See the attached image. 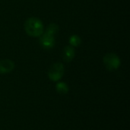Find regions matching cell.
Segmentation results:
<instances>
[{"label": "cell", "instance_id": "obj_8", "mask_svg": "<svg viewBox=\"0 0 130 130\" xmlns=\"http://www.w3.org/2000/svg\"><path fill=\"white\" fill-rule=\"evenodd\" d=\"M69 43L72 46H78L82 43V39L78 35L73 34L69 37Z\"/></svg>", "mask_w": 130, "mask_h": 130}, {"label": "cell", "instance_id": "obj_7", "mask_svg": "<svg viewBox=\"0 0 130 130\" xmlns=\"http://www.w3.org/2000/svg\"><path fill=\"white\" fill-rule=\"evenodd\" d=\"M56 90L60 94H66L69 91V87L65 82H58L56 85Z\"/></svg>", "mask_w": 130, "mask_h": 130}, {"label": "cell", "instance_id": "obj_5", "mask_svg": "<svg viewBox=\"0 0 130 130\" xmlns=\"http://www.w3.org/2000/svg\"><path fill=\"white\" fill-rule=\"evenodd\" d=\"M14 69V63L11 59L0 60V74H7Z\"/></svg>", "mask_w": 130, "mask_h": 130}, {"label": "cell", "instance_id": "obj_9", "mask_svg": "<svg viewBox=\"0 0 130 130\" xmlns=\"http://www.w3.org/2000/svg\"><path fill=\"white\" fill-rule=\"evenodd\" d=\"M58 30H59V27H58V25H57L56 24H55V23H51V24H50L47 26L46 29V32L50 33V34H53V35H55V34L58 32Z\"/></svg>", "mask_w": 130, "mask_h": 130}, {"label": "cell", "instance_id": "obj_6", "mask_svg": "<svg viewBox=\"0 0 130 130\" xmlns=\"http://www.w3.org/2000/svg\"><path fill=\"white\" fill-rule=\"evenodd\" d=\"M75 56V50L72 46H66L62 51V58L63 59L69 62H71Z\"/></svg>", "mask_w": 130, "mask_h": 130}, {"label": "cell", "instance_id": "obj_3", "mask_svg": "<svg viewBox=\"0 0 130 130\" xmlns=\"http://www.w3.org/2000/svg\"><path fill=\"white\" fill-rule=\"evenodd\" d=\"M64 74V66L61 62H56L53 64L48 72V77L53 82H58L60 80Z\"/></svg>", "mask_w": 130, "mask_h": 130}, {"label": "cell", "instance_id": "obj_2", "mask_svg": "<svg viewBox=\"0 0 130 130\" xmlns=\"http://www.w3.org/2000/svg\"><path fill=\"white\" fill-rule=\"evenodd\" d=\"M104 64L107 69L109 71H115L120 66V57L113 53L106 54L103 59Z\"/></svg>", "mask_w": 130, "mask_h": 130}, {"label": "cell", "instance_id": "obj_1", "mask_svg": "<svg viewBox=\"0 0 130 130\" xmlns=\"http://www.w3.org/2000/svg\"><path fill=\"white\" fill-rule=\"evenodd\" d=\"M24 30L26 33L34 37H40L44 30L43 22L37 18H29L24 23Z\"/></svg>", "mask_w": 130, "mask_h": 130}, {"label": "cell", "instance_id": "obj_4", "mask_svg": "<svg viewBox=\"0 0 130 130\" xmlns=\"http://www.w3.org/2000/svg\"><path fill=\"white\" fill-rule=\"evenodd\" d=\"M40 44L45 50H50L55 45V37L54 35L45 31L40 37Z\"/></svg>", "mask_w": 130, "mask_h": 130}]
</instances>
